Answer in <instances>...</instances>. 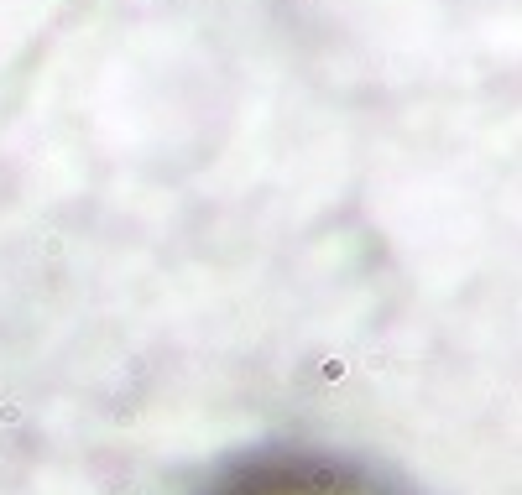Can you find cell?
<instances>
[{"instance_id": "obj_1", "label": "cell", "mask_w": 522, "mask_h": 495, "mask_svg": "<svg viewBox=\"0 0 522 495\" xmlns=\"http://www.w3.org/2000/svg\"><path fill=\"white\" fill-rule=\"evenodd\" d=\"M209 495H387L376 485L356 480L329 464H303V459H282V464H251L235 480L214 485Z\"/></svg>"}]
</instances>
